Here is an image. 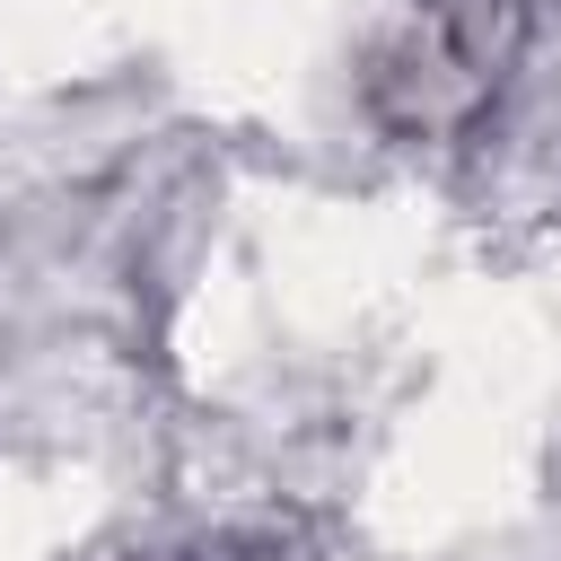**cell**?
Segmentation results:
<instances>
[]
</instances>
